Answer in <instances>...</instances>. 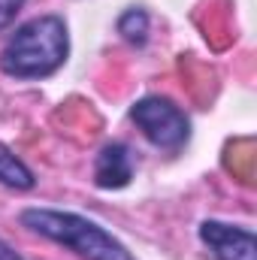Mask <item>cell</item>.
<instances>
[{
  "mask_svg": "<svg viewBox=\"0 0 257 260\" xmlns=\"http://www.w3.org/2000/svg\"><path fill=\"white\" fill-rule=\"evenodd\" d=\"M21 6H24V0H0V30H6L15 21V15L21 12Z\"/></svg>",
  "mask_w": 257,
  "mask_h": 260,
  "instance_id": "8",
  "label": "cell"
},
{
  "mask_svg": "<svg viewBox=\"0 0 257 260\" xmlns=\"http://www.w3.org/2000/svg\"><path fill=\"white\" fill-rule=\"evenodd\" d=\"M70 34L61 15H40L15 27L0 52V70L12 79H46L64 67Z\"/></svg>",
  "mask_w": 257,
  "mask_h": 260,
  "instance_id": "1",
  "label": "cell"
},
{
  "mask_svg": "<svg viewBox=\"0 0 257 260\" xmlns=\"http://www.w3.org/2000/svg\"><path fill=\"white\" fill-rule=\"evenodd\" d=\"M0 182L9 185V188H18V191H30V188L37 185L34 173H30L15 154H9L6 148H0Z\"/></svg>",
  "mask_w": 257,
  "mask_h": 260,
  "instance_id": "6",
  "label": "cell"
},
{
  "mask_svg": "<svg viewBox=\"0 0 257 260\" xmlns=\"http://www.w3.org/2000/svg\"><path fill=\"white\" fill-rule=\"evenodd\" d=\"M118 34L127 40L130 46H145L148 40V12L142 6H130L118 18Z\"/></svg>",
  "mask_w": 257,
  "mask_h": 260,
  "instance_id": "7",
  "label": "cell"
},
{
  "mask_svg": "<svg viewBox=\"0 0 257 260\" xmlns=\"http://www.w3.org/2000/svg\"><path fill=\"white\" fill-rule=\"evenodd\" d=\"M0 260H21V254H18L9 242H3V239H0Z\"/></svg>",
  "mask_w": 257,
  "mask_h": 260,
  "instance_id": "9",
  "label": "cell"
},
{
  "mask_svg": "<svg viewBox=\"0 0 257 260\" xmlns=\"http://www.w3.org/2000/svg\"><path fill=\"white\" fill-rule=\"evenodd\" d=\"M200 242L215 260H257V239L248 227L209 218L200 224Z\"/></svg>",
  "mask_w": 257,
  "mask_h": 260,
  "instance_id": "4",
  "label": "cell"
},
{
  "mask_svg": "<svg viewBox=\"0 0 257 260\" xmlns=\"http://www.w3.org/2000/svg\"><path fill=\"white\" fill-rule=\"evenodd\" d=\"M18 221L30 233L64 245L82 260H136L124 248V242H118L106 227H100L97 221H91V218H85L79 212L30 206V209H24L18 215Z\"/></svg>",
  "mask_w": 257,
  "mask_h": 260,
  "instance_id": "2",
  "label": "cell"
},
{
  "mask_svg": "<svg viewBox=\"0 0 257 260\" xmlns=\"http://www.w3.org/2000/svg\"><path fill=\"white\" fill-rule=\"evenodd\" d=\"M130 121L160 151H179L191 139V118L170 97L148 94L130 106Z\"/></svg>",
  "mask_w": 257,
  "mask_h": 260,
  "instance_id": "3",
  "label": "cell"
},
{
  "mask_svg": "<svg viewBox=\"0 0 257 260\" xmlns=\"http://www.w3.org/2000/svg\"><path fill=\"white\" fill-rule=\"evenodd\" d=\"M133 179V157L124 142H109L100 148L94 160V185L103 191H118L127 188Z\"/></svg>",
  "mask_w": 257,
  "mask_h": 260,
  "instance_id": "5",
  "label": "cell"
}]
</instances>
